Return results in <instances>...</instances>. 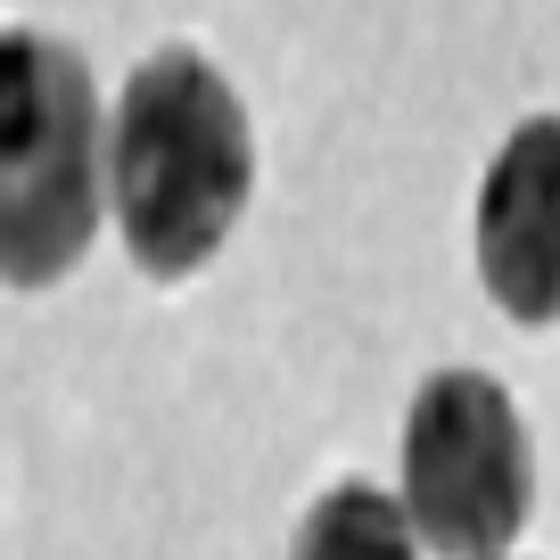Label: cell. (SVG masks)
I'll list each match as a JSON object with an SVG mask.
<instances>
[{"mask_svg":"<svg viewBox=\"0 0 560 560\" xmlns=\"http://www.w3.org/2000/svg\"><path fill=\"white\" fill-rule=\"evenodd\" d=\"M256 190V124L207 50L140 58L107 124V207L149 280H190L223 256Z\"/></svg>","mask_w":560,"mask_h":560,"instance_id":"6da1fadb","label":"cell"},{"mask_svg":"<svg viewBox=\"0 0 560 560\" xmlns=\"http://www.w3.org/2000/svg\"><path fill=\"white\" fill-rule=\"evenodd\" d=\"M107 198V124L91 67L58 34L0 25V280L58 289L91 256Z\"/></svg>","mask_w":560,"mask_h":560,"instance_id":"7a4b0ae2","label":"cell"},{"mask_svg":"<svg viewBox=\"0 0 560 560\" xmlns=\"http://www.w3.org/2000/svg\"><path fill=\"white\" fill-rule=\"evenodd\" d=\"M536 470L503 380L438 371L404 412V527L438 560H503L527 527Z\"/></svg>","mask_w":560,"mask_h":560,"instance_id":"3957f363","label":"cell"},{"mask_svg":"<svg viewBox=\"0 0 560 560\" xmlns=\"http://www.w3.org/2000/svg\"><path fill=\"white\" fill-rule=\"evenodd\" d=\"M478 280L511 322H560V116H527L478 182Z\"/></svg>","mask_w":560,"mask_h":560,"instance_id":"277c9868","label":"cell"},{"mask_svg":"<svg viewBox=\"0 0 560 560\" xmlns=\"http://www.w3.org/2000/svg\"><path fill=\"white\" fill-rule=\"evenodd\" d=\"M289 560H420V544H412V527H404L396 494L347 478V487H330L314 511H305Z\"/></svg>","mask_w":560,"mask_h":560,"instance_id":"5b68a950","label":"cell"}]
</instances>
